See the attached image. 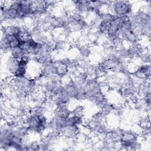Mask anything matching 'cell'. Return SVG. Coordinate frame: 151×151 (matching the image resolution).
<instances>
[{"mask_svg":"<svg viewBox=\"0 0 151 151\" xmlns=\"http://www.w3.org/2000/svg\"><path fill=\"white\" fill-rule=\"evenodd\" d=\"M24 120L30 133L42 134L48 129L49 120L45 114H27L24 117Z\"/></svg>","mask_w":151,"mask_h":151,"instance_id":"6da1fadb","label":"cell"},{"mask_svg":"<svg viewBox=\"0 0 151 151\" xmlns=\"http://www.w3.org/2000/svg\"><path fill=\"white\" fill-rule=\"evenodd\" d=\"M109 9V11L117 17H130L133 14V5L127 1H113Z\"/></svg>","mask_w":151,"mask_h":151,"instance_id":"7a4b0ae2","label":"cell"},{"mask_svg":"<svg viewBox=\"0 0 151 151\" xmlns=\"http://www.w3.org/2000/svg\"><path fill=\"white\" fill-rule=\"evenodd\" d=\"M120 35L123 43H127L129 45L139 44L141 41V38L136 34L133 29L120 31Z\"/></svg>","mask_w":151,"mask_h":151,"instance_id":"3957f363","label":"cell"},{"mask_svg":"<svg viewBox=\"0 0 151 151\" xmlns=\"http://www.w3.org/2000/svg\"><path fill=\"white\" fill-rule=\"evenodd\" d=\"M29 63L28 61L24 58L19 60L18 67L11 76L15 78H23L27 76Z\"/></svg>","mask_w":151,"mask_h":151,"instance_id":"277c9868","label":"cell"},{"mask_svg":"<svg viewBox=\"0 0 151 151\" xmlns=\"http://www.w3.org/2000/svg\"><path fill=\"white\" fill-rule=\"evenodd\" d=\"M69 73L70 69L68 66L65 63H64L61 59L55 60V76L63 79V78L67 76Z\"/></svg>","mask_w":151,"mask_h":151,"instance_id":"5b68a950","label":"cell"},{"mask_svg":"<svg viewBox=\"0 0 151 151\" xmlns=\"http://www.w3.org/2000/svg\"><path fill=\"white\" fill-rule=\"evenodd\" d=\"M84 117L76 116L74 114H71L67 120V128L74 126H81L83 125L84 122Z\"/></svg>","mask_w":151,"mask_h":151,"instance_id":"8992f818","label":"cell"},{"mask_svg":"<svg viewBox=\"0 0 151 151\" xmlns=\"http://www.w3.org/2000/svg\"><path fill=\"white\" fill-rule=\"evenodd\" d=\"M120 139L128 142H134L138 140V136L132 130L122 129Z\"/></svg>","mask_w":151,"mask_h":151,"instance_id":"52a82bcc","label":"cell"},{"mask_svg":"<svg viewBox=\"0 0 151 151\" xmlns=\"http://www.w3.org/2000/svg\"><path fill=\"white\" fill-rule=\"evenodd\" d=\"M18 60H17L11 56H9L5 62L6 70L12 75L18 67Z\"/></svg>","mask_w":151,"mask_h":151,"instance_id":"ba28073f","label":"cell"},{"mask_svg":"<svg viewBox=\"0 0 151 151\" xmlns=\"http://www.w3.org/2000/svg\"><path fill=\"white\" fill-rule=\"evenodd\" d=\"M78 51L80 57L83 59L88 58L91 52L90 47L87 44H83L78 47Z\"/></svg>","mask_w":151,"mask_h":151,"instance_id":"9c48e42d","label":"cell"},{"mask_svg":"<svg viewBox=\"0 0 151 151\" xmlns=\"http://www.w3.org/2000/svg\"><path fill=\"white\" fill-rule=\"evenodd\" d=\"M9 53H10V56L18 60L22 58H24L25 56V53L24 51L19 47L11 49Z\"/></svg>","mask_w":151,"mask_h":151,"instance_id":"30bf717a","label":"cell"},{"mask_svg":"<svg viewBox=\"0 0 151 151\" xmlns=\"http://www.w3.org/2000/svg\"><path fill=\"white\" fill-rule=\"evenodd\" d=\"M71 114H74V115H76V116L84 117V107L81 105L76 106L73 110H71Z\"/></svg>","mask_w":151,"mask_h":151,"instance_id":"8fae6325","label":"cell"},{"mask_svg":"<svg viewBox=\"0 0 151 151\" xmlns=\"http://www.w3.org/2000/svg\"><path fill=\"white\" fill-rule=\"evenodd\" d=\"M29 146L30 150H41L40 149V140H32L29 142Z\"/></svg>","mask_w":151,"mask_h":151,"instance_id":"7c38bea8","label":"cell"}]
</instances>
